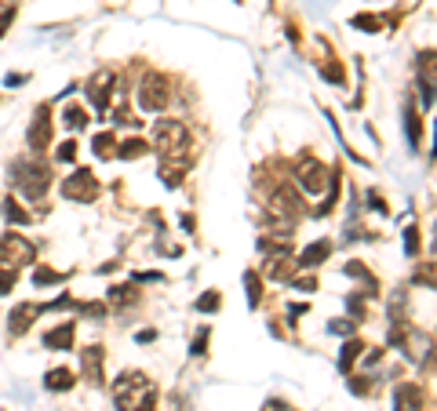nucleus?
<instances>
[{
    "mask_svg": "<svg viewBox=\"0 0 437 411\" xmlns=\"http://www.w3.org/2000/svg\"><path fill=\"white\" fill-rule=\"evenodd\" d=\"M113 397L120 411H157V390L142 371H124L113 383Z\"/></svg>",
    "mask_w": 437,
    "mask_h": 411,
    "instance_id": "1",
    "label": "nucleus"
},
{
    "mask_svg": "<svg viewBox=\"0 0 437 411\" xmlns=\"http://www.w3.org/2000/svg\"><path fill=\"white\" fill-rule=\"evenodd\" d=\"M11 186L15 193H22L26 201H44V193L51 189V171L44 161H37V156H26V161H15L11 168Z\"/></svg>",
    "mask_w": 437,
    "mask_h": 411,
    "instance_id": "2",
    "label": "nucleus"
},
{
    "mask_svg": "<svg viewBox=\"0 0 437 411\" xmlns=\"http://www.w3.org/2000/svg\"><path fill=\"white\" fill-rule=\"evenodd\" d=\"M37 262L33 240H26L22 233H0V269H19Z\"/></svg>",
    "mask_w": 437,
    "mask_h": 411,
    "instance_id": "3",
    "label": "nucleus"
},
{
    "mask_svg": "<svg viewBox=\"0 0 437 411\" xmlns=\"http://www.w3.org/2000/svg\"><path fill=\"white\" fill-rule=\"evenodd\" d=\"M295 186L306 189V193H321L325 186H332V171L317 156H299L295 161Z\"/></svg>",
    "mask_w": 437,
    "mask_h": 411,
    "instance_id": "4",
    "label": "nucleus"
},
{
    "mask_svg": "<svg viewBox=\"0 0 437 411\" xmlns=\"http://www.w3.org/2000/svg\"><path fill=\"white\" fill-rule=\"evenodd\" d=\"M62 197L73 201V204H91L99 197V178L91 175L88 168H77L73 175L62 178Z\"/></svg>",
    "mask_w": 437,
    "mask_h": 411,
    "instance_id": "5",
    "label": "nucleus"
},
{
    "mask_svg": "<svg viewBox=\"0 0 437 411\" xmlns=\"http://www.w3.org/2000/svg\"><path fill=\"white\" fill-rule=\"evenodd\" d=\"M139 106H142L146 113H161V110L168 106V80H164L161 73L142 77V84H139Z\"/></svg>",
    "mask_w": 437,
    "mask_h": 411,
    "instance_id": "6",
    "label": "nucleus"
},
{
    "mask_svg": "<svg viewBox=\"0 0 437 411\" xmlns=\"http://www.w3.org/2000/svg\"><path fill=\"white\" fill-rule=\"evenodd\" d=\"M26 146H29L33 156L51 146V110L48 106H37L33 120H29V132H26Z\"/></svg>",
    "mask_w": 437,
    "mask_h": 411,
    "instance_id": "7",
    "label": "nucleus"
},
{
    "mask_svg": "<svg viewBox=\"0 0 437 411\" xmlns=\"http://www.w3.org/2000/svg\"><path fill=\"white\" fill-rule=\"evenodd\" d=\"M113 73L110 70H99V73H91V80L84 84V91H88V102L95 106L99 113H110V99H113Z\"/></svg>",
    "mask_w": 437,
    "mask_h": 411,
    "instance_id": "8",
    "label": "nucleus"
},
{
    "mask_svg": "<svg viewBox=\"0 0 437 411\" xmlns=\"http://www.w3.org/2000/svg\"><path fill=\"white\" fill-rule=\"evenodd\" d=\"M186 139H190V128H186L182 120L161 117L157 124H153V146H157L161 153H164V149H172V146H179V142H186Z\"/></svg>",
    "mask_w": 437,
    "mask_h": 411,
    "instance_id": "9",
    "label": "nucleus"
},
{
    "mask_svg": "<svg viewBox=\"0 0 437 411\" xmlns=\"http://www.w3.org/2000/svg\"><path fill=\"white\" fill-rule=\"evenodd\" d=\"M419 99L423 106H433V95H437V51H419Z\"/></svg>",
    "mask_w": 437,
    "mask_h": 411,
    "instance_id": "10",
    "label": "nucleus"
},
{
    "mask_svg": "<svg viewBox=\"0 0 437 411\" xmlns=\"http://www.w3.org/2000/svg\"><path fill=\"white\" fill-rule=\"evenodd\" d=\"M37 317H44V306H41V302H19V306L8 313V335L22 338L29 328H33Z\"/></svg>",
    "mask_w": 437,
    "mask_h": 411,
    "instance_id": "11",
    "label": "nucleus"
},
{
    "mask_svg": "<svg viewBox=\"0 0 437 411\" xmlns=\"http://www.w3.org/2000/svg\"><path fill=\"white\" fill-rule=\"evenodd\" d=\"M390 338H394V342H401V346H404V350H409V357H412V361H419V364H426V361L433 357V342H430L426 335H419L416 328H404V331H394Z\"/></svg>",
    "mask_w": 437,
    "mask_h": 411,
    "instance_id": "12",
    "label": "nucleus"
},
{
    "mask_svg": "<svg viewBox=\"0 0 437 411\" xmlns=\"http://www.w3.org/2000/svg\"><path fill=\"white\" fill-rule=\"evenodd\" d=\"M102 368H106V353H102V346H84L80 350V371H84V378L88 383H102Z\"/></svg>",
    "mask_w": 437,
    "mask_h": 411,
    "instance_id": "13",
    "label": "nucleus"
},
{
    "mask_svg": "<svg viewBox=\"0 0 437 411\" xmlns=\"http://www.w3.org/2000/svg\"><path fill=\"white\" fill-rule=\"evenodd\" d=\"M73 338H77V324L73 321H62L58 328L44 331V350H55V353L73 350Z\"/></svg>",
    "mask_w": 437,
    "mask_h": 411,
    "instance_id": "14",
    "label": "nucleus"
},
{
    "mask_svg": "<svg viewBox=\"0 0 437 411\" xmlns=\"http://www.w3.org/2000/svg\"><path fill=\"white\" fill-rule=\"evenodd\" d=\"M394 407L397 411H423V390L416 383H401L394 390Z\"/></svg>",
    "mask_w": 437,
    "mask_h": 411,
    "instance_id": "15",
    "label": "nucleus"
},
{
    "mask_svg": "<svg viewBox=\"0 0 437 411\" xmlns=\"http://www.w3.org/2000/svg\"><path fill=\"white\" fill-rule=\"evenodd\" d=\"M328 255H332V240H317V244H310V247L302 251L295 266H299V269H317Z\"/></svg>",
    "mask_w": 437,
    "mask_h": 411,
    "instance_id": "16",
    "label": "nucleus"
},
{
    "mask_svg": "<svg viewBox=\"0 0 437 411\" xmlns=\"http://www.w3.org/2000/svg\"><path fill=\"white\" fill-rule=\"evenodd\" d=\"M73 371L70 368H51L48 375H44V390H51V393H66V390H73Z\"/></svg>",
    "mask_w": 437,
    "mask_h": 411,
    "instance_id": "17",
    "label": "nucleus"
},
{
    "mask_svg": "<svg viewBox=\"0 0 437 411\" xmlns=\"http://www.w3.org/2000/svg\"><path fill=\"white\" fill-rule=\"evenodd\" d=\"M62 124H66V128L77 135V132H84L88 128V110L84 106H77V102H70L66 110H62Z\"/></svg>",
    "mask_w": 437,
    "mask_h": 411,
    "instance_id": "18",
    "label": "nucleus"
},
{
    "mask_svg": "<svg viewBox=\"0 0 437 411\" xmlns=\"http://www.w3.org/2000/svg\"><path fill=\"white\" fill-rule=\"evenodd\" d=\"M149 153V142L146 139H124L120 146H117V156L120 161H139V156H146Z\"/></svg>",
    "mask_w": 437,
    "mask_h": 411,
    "instance_id": "19",
    "label": "nucleus"
},
{
    "mask_svg": "<svg viewBox=\"0 0 437 411\" xmlns=\"http://www.w3.org/2000/svg\"><path fill=\"white\" fill-rule=\"evenodd\" d=\"M0 211H4V218H8L11 226H29V218H33V215H29L22 204H15V197H8L4 204H0Z\"/></svg>",
    "mask_w": 437,
    "mask_h": 411,
    "instance_id": "20",
    "label": "nucleus"
},
{
    "mask_svg": "<svg viewBox=\"0 0 437 411\" xmlns=\"http://www.w3.org/2000/svg\"><path fill=\"white\" fill-rule=\"evenodd\" d=\"M33 284L37 288H58V284H66V273H58L51 266H37L33 269Z\"/></svg>",
    "mask_w": 437,
    "mask_h": 411,
    "instance_id": "21",
    "label": "nucleus"
},
{
    "mask_svg": "<svg viewBox=\"0 0 437 411\" xmlns=\"http://www.w3.org/2000/svg\"><path fill=\"white\" fill-rule=\"evenodd\" d=\"M91 149H95L99 161H110V156H117V139H113L110 132H102V135L91 139Z\"/></svg>",
    "mask_w": 437,
    "mask_h": 411,
    "instance_id": "22",
    "label": "nucleus"
},
{
    "mask_svg": "<svg viewBox=\"0 0 437 411\" xmlns=\"http://www.w3.org/2000/svg\"><path fill=\"white\" fill-rule=\"evenodd\" d=\"M361 350H364V346H361L357 338H350L347 346H342V353H339V371H342V375H350V368H354V361L361 357Z\"/></svg>",
    "mask_w": 437,
    "mask_h": 411,
    "instance_id": "23",
    "label": "nucleus"
},
{
    "mask_svg": "<svg viewBox=\"0 0 437 411\" xmlns=\"http://www.w3.org/2000/svg\"><path fill=\"white\" fill-rule=\"evenodd\" d=\"M244 299H248V306H259V299H263V280L252 269L244 273Z\"/></svg>",
    "mask_w": 437,
    "mask_h": 411,
    "instance_id": "24",
    "label": "nucleus"
},
{
    "mask_svg": "<svg viewBox=\"0 0 437 411\" xmlns=\"http://www.w3.org/2000/svg\"><path fill=\"white\" fill-rule=\"evenodd\" d=\"M135 299H139L135 284H117V288H110V302H113V306H128V302H135Z\"/></svg>",
    "mask_w": 437,
    "mask_h": 411,
    "instance_id": "25",
    "label": "nucleus"
},
{
    "mask_svg": "<svg viewBox=\"0 0 437 411\" xmlns=\"http://www.w3.org/2000/svg\"><path fill=\"white\" fill-rule=\"evenodd\" d=\"M404 132H409L412 146H419V113H416V106H404Z\"/></svg>",
    "mask_w": 437,
    "mask_h": 411,
    "instance_id": "26",
    "label": "nucleus"
},
{
    "mask_svg": "<svg viewBox=\"0 0 437 411\" xmlns=\"http://www.w3.org/2000/svg\"><path fill=\"white\" fill-rule=\"evenodd\" d=\"M218 306H223V295H218V292H204V295L194 302V309H197V313H215Z\"/></svg>",
    "mask_w": 437,
    "mask_h": 411,
    "instance_id": "27",
    "label": "nucleus"
},
{
    "mask_svg": "<svg viewBox=\"0 0 437 411\" xmlns=\"http://www.w3.org/2000/svg\"><path fill=\"white\" fill-rule=\"evenodd\" d=\"M55 161H58V164H73V161H77V139L58 142V149H55Z\"/></svg>",
    "mask_w": 437,
    "mask_h": 411,
    "instance_id": "28",
    "label": "nucleus"
},
{
    "mask_svg": "<svg viewBox=\"0 0 437 411\" xmlns=\"http://www.w3.org/2000/svg\"><path fill=\"white\" fill-rule=\"evenodd\" d=\"M288 273H292L288 259H266V277H270V280H285Z\"/></svg>",
    "mask_w": 437,
    "mask_h": 411,
    "instance_id": "29",
    "label": "nucleus"
},
{
    "mask_svg": "<svg viewBox=\"0 0 437 411\" xmlns=\"http://www.w3.org/2000/svg\"><path fill=\"white\" fill-rule=\"evenodd\" d=\"M354 328H357V321H354V317H342V321H332V324H328V331H332V335H354Z\"/></svg>",
    "mask_w": 437,
    "mask_h": 411,
    "instance_id": "30",
    "label": "nucleus"
},
{
    "mask_svg": "<svg viewBox=\"0 0 437 411\" xmlns=\"http://www.w3.org/2000/svg\"><path fill=\"white\" fill-rule=\"evenodd\" d=\"M208 335H211L208 328H201V331L194 335V342H190V353H194V357H204V350H208Z\"/></svg>",
    "mask_w": 437,
    "mask_h": 411,
    "instance_id": "31",
    "label": "nucleus"
},
{
    "mask_svg": "<svg viewBox=\"0 0 437 411\" xmlns=\"http://www.w3.org/2000/svg\"><path fill=\"white\" fill-rule=\"evenodd\" d=\"M19 284V269H0V295H8Z\"/></svg>",
    "mask_w": 437,
    "mask_h": 411,
    "instance_id": "32",
    "label": "nucleus"
},
{
    "mask_svg": "<svg viewBox=\"0 0 437 411\" xmlns=\"http://www.w3.org/2000/svg\"><path fill=\"white\" fill-rule=\"evenodd\" d=\"M404 251H409V255H419V230L416 226L404 230Z\"/></svg>",
    "mask_w": 437,
    "mask_h": 411,
    "instance_id": "33",
    "label": "nucleus"
},
{
    "mask_svg": "<svg viewBox=\"0 0 437 411\" xmlns=\"http://www.w3.org/2000/svg\"><path fill=\"white\" fill-rule=\"evenodd\" d=\"M113 120H117V124H132V128L139 124V117H132V110L124 106V102H120V106H113Z\"/></svg>",
    "mask_w": 437,
    "mask_h": 411,
    "instance_id": "34",
    "label": "nucleus"
},
{
    "mask_svg": "<svg viewBox=\"0 0 437 411\" xmlns=\"http://www.w3.org/2000/svg\"><path fill=\"white\" fill-rule=\"evenodd\" d=\"M354 26H357V29H368V33H379V18H376V15H357Z\"/></svg>",
    "mask_w": 437,
    "mask_h": 411,
    "instance_id": "35",
    "label": "nucleus"
},
{
    "mask_svg": "<svg viewBox=\"0 0 437 411\" xmlns=\"http://www.w3.org/2000/svg\"><path fill=\"white\" fill-rule=\"evenodd\" d=\"M11 18H15V8L8 4V8H4V15H0V37H4V33H8V26H11Z\"/></svg>",
    "mask_w": 437,
    "mask_h": 411,
    "instance_id": "36",
    "label": "nucleus"
},
{
    "mask_svg": "<svg viewBox=\"0 0 437 411\" xmlns=\"http://www.w3.org/2000/svg\"><path fill=\"white\" fill-rule=\"evenodd\" d=\"M321 73H325V80H335V84H342V70H339V66H321Z\"/></svg>",
    "mask_w": 437,
    "mask_h": 411,
    "instance_id": "37",
    "label": "nucleus"
},
{
    "mask_svg": "<svg viewBox=\"0 0 437 411\" xmlns=\"http://www.w3.org/2000/svg\"><path fill=\"white\" fill-rule=\"evenodd\" d=\"M29 80V73H8L4 77V87H19V84H26Z\"/></svg>",
    "mask_w": 437,
    "mask_h": 411,
    "instance_id": "38",
    "label": "nucleus"
},
{
    "mask_svg": "<svg viewBox=\"0 0 437 411\" xmlns=\"http://www.w3.org/2000/svg\"><path fill=\"white\" fill-rule=\"evenodd\" d=\"M132 280H135V284H149V280H164V277H161V273H135Z\"/></svg>",
    "mask_w": 437,
    "mask_h": 411,
    "instance_id": "39",
    "label": "nucleus"
},
{
    "mask_svg": "<svg viewBox=\"0 0 437 411\" xmlns=\"http://www.w3.org/2000/svg\"><path fill=\"white\" fill-rule=\"evenodd\" d=\"M295 288H299V292H314V288H317V280H314V277H306V280H295Z\"/></svg>",
    "mask_w": 437,
    "mask_h": 411,
    "instance_id": "40",
    "label": "nucleus"
},
{
    "mask_svg": "<svg viewBox=\"0 0 437 411\" xmlns=\"http://www.w3.org/2000/svg\"><path fill=\"white\" fill-rule=\"evenodd\" d=\"M368 201H372V208H376V211H386V204H383V197L376 193V189H372V193H368Z\"/></svg>",
    "mask_w": 437,
    "mask_h": 411,
    "instance_id": "41",
    "label": "nucleus"
},
{
    "mask_svg": "<svg viewBox=\"0 0 437 411\" xmlns=\"http://www.w3.org/2000/svg\"><path fill=\"white\" fill-rule=\"evenodd\" d=\"M153 338H157V331H153V328H146V331H139V342H153Z\"/></svg>",
    "mask_w": 437,
    "mask_h": 411,
    "instance_id": "42",
    "label": "nucleus"
},
{
    "mask_svg": "<svg viewBox=\"0 0 437 411\" xmlns=\"http://www.w3.org/2000/svg\"><path fill=\"white\" fill-rule=\"evenodd\" d=\"M430 259H433V266H437V240H433V247H430Z\"/></svg>",
    "mask_w": 437,
    "mask_h": 411,
    "instance_id": "43",
    "label": "nucleus"
},
{
    "mask_svg": "<svg viewBox=\"0 0 437 411\" xmlns=\"http://www.w3.org/2000/svg\"><path fill=\"white\" fill-rule=\"evenodd\" d=\"M430 149H433V153H437V124H433V146H430Z\"/></svg>",
    "mask_w": 437,
    "mask_h": 411,
    "instance_id": "44",
    "label": "nucleus"
},
{
    "mask_svg": "<svg viewBox=\"0 0 437 411\" xmlns=\"http://www.w3.org/2000/svg\"><path fill=\"white\" fill-rule=\"evenodd\" d=\"M0 4H4V0H0Z\"/></svg>",
    "mask_w": 437,
    "mask_h": 411,
    "instance_id": "45",
    "label": "nucleus"
}]
</instances>
